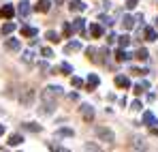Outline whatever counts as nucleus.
<instances>
[{
    "label": "nucleus",
    "mask_w": 158,
    "mask_h": 152,
    "mask_svg": "<svg viewBox=\"0 0 158 152\" xmlns=\"http://www.w3.org/2000/svg\"><path fill=\"white\" fill-rule=\"evenodd\" d=\"M60 69H62V73H66V75H69V73H73V67H71L69 62H62V67H60Z\"/></svg>",
    "instance_id": "32"
},
{
    "label": "nucleus",
    "mask_w": 158,
    "mask_h": 152,
    "mask_svg": "<svg viewBox=\"0 0 158 152\" xmlns=\"http://www.w3.org/2000/svg\"><path fill=\"white\" fill-rule=\"evenodd\" d=\"M145 41H156V30L154 28H145Z\"/></svg>",
    "instance_id": "26"
},
{
    "label": "nucleus",
    "mask_w": 158,
    "mask_h": 152,
    "mask_svg": "<svg viewBox=\"0 0 158 152\" xmlns=\"http://www.w3.org/2000/svg\"><path fill=\"white\" fill-rule=\"evenodd\" d=\"M69 9L75 11V13H81V11H85V4H83L81 0H73V2L69 4Z\"/></svg>",
    "instance_id": "8"
},
{
    "label": "nucleus",
    "mask_w": 158,
    "mask_h": 152,
    "mask_svg": "<svg viewBox=\"0 0 158 152\" xmlns=\"http://www.w3.org/2000/svg\"><path fill=\"white\" fill-rule=\"evenodd\" d=\"M4 47H6L9 51H17L19 47H22V43H19L17 39H6V41H4Z\"/></svg>",
    "instance_id": "6"
},
{
    "label": "nucleus",
    "mask_w": 158,
    "mask_h": 152,
    "mask_svg": "<svg viewBox=\"0 0 158 152\" xmlns=\"http://www.w3.org/2000/svg\"><path fill=\"white\" fill-rule=\"evenodd\" d=\"M13 30H15V24L13 22H6V24L2 26V34H11Z\"/></svg>",
    "instance_id": "27"
},
{
    "label": "nucleus",
    "mask_w": 158,
    "mask_h": 152,
    "mask_svg": "<svg viewBox=\"0 0 158 152\" xmlns=\"http://www.w3.org/2000/svg\"><path fill=\"white\" fill-rule=\"evenodd\" d=\"M22 34L28 37V39H32V37L39 34V30H36V28H30V26H22Z\"/></svg>",
    "instance_id": "11"
},
{
    "label": "nucleus",
    "mask_w": 158,
    "mask_h": 152,
    "mask_svg": "<svg viewBox=\"0 0 158 152\" xmlns=\"http://www.w3.org/2000/svg\"><path fill=\"white\" fill-rule=\"evenodd\" d=\"M22 141H24V137H22L19 133H15V135H11V137H9V146H19Z\"/></svg>",
    "instance_id": "21"
},
{
    "label": "nucleus",
    "mask_w": 158,
    "mask_h": 152,
    "mask_svg": "<svg viewBox=\"0 0 158 152\" xmlns=\"http://www.w3.org/2000/svg\"><path fill=\"white\" fill-rule=\"evenodd\" d=\"M73 28H75V32H83V28H85V20H83V17L73 20Z\"/></svg>",
    "instance_id": "14"
},
{
    "label": "nucleus",
    "mask_w": 158,
    "mask_h": 152,
    "mask_svg": "<svg viewBox=\"0 0 158 152\" xmlns=\"http://www.w3.org/2000/svg\"><path fill=\"white\" fill-rule=\"evenodd\" d=\"M45 39H47V41H52V43H60V34H58V32H53V30H47V32H45Z\"/></svg>",
    "instance_id": "20"
},
{
    "label": "nucleus",
    "mask_w": 158,
    "mask_h": 152,
    "mask_svg": "<svg viewBox=\"0 0 158 152\" xmlns=\"http://www.w3.org/2000/svg\"><path fill=\"white\" fill-rule=\"evenodd\" d=\"M115 39H118V37H115V34H113V32H111V34H109V37H107V43H113V41H115Z\"/></svg>",
    "instance_id": "40"
},
{
    "label": "nucleus",
    "mask_w": 158,
    "mask_h": 152,
    "mask_svg": "<svg viewBox=\"0 0 158 152\" xmlns=\"http://www.w3.org/2000/svg\"><path fill=\"white\" fill-rule=\"evenodd\" d=\"M115 86L126 90V88H131V79H128L126 75H118V77H115Z\"/></svg>",
    "instance_id": "7"
},
{
    "label": "nucleus",
    "mask_w": 158,
    "mask_h": 152,
    "mask_svg": "<svg viewBox=\"0 0 158 152\" xmlns=\"http://www.w3.org/2000/svg\"><path fill=\"white\" fill-rule=\"evenodd\" d=\"M56 135H58V137H73V135H75V131H73V128H69V127H62V128H58V131H56Z\"/></svg>",
    "instance_id": "10"
},
{
    "label": "nucleus",
    "mask_w": 158,
    "mask_h": 152,
    "mask_svg": "<svg viewBox=\"0 0 158 152\" xmlns=\"http://www.w3.org/2000/svg\"><path fill=\"white\" fill-rule=\"evenodd\" d=\"M34 99H36V92L28 88V90H24V94L19 97V103H22V107H32Z\"/></svg>",
    "instance_id": "3"
},
{
    "label": "nucleus",
    "mask_w": 158,
    "mask_h": 152,
    "mask_svg": "<svg viewBox=\"0 0 158 152\" xmlns=\"http://www.w3.org/2000/svg\"><path fill=\"white\" fill-rule=\"evenodd\" d=\"M135 56H137V58H139V60H148V50H145V47H139V50H137V54H135Z\"/></svg>",
    "instance_id": "28"
},
{
    "label": "nucleus",
    "mask_w": 158,
    "mask_h": 152,
    "mask_svg": "<svg viewBox=\"0 0 158 152\" xmlns=\"http://www.w3.org/2000/svg\"><path fill=\"white\" fill-rule=\"evenodd\" d=\"M137 2H139V0H128V2H126V9H135Z\"/></svg>",
    "instance_id": "38"
},
{
    "label": "nucleus",
    "mask_w": 158,
    "mask_h": 152,
    "mask_svg": "<svg viewBox=\"0 0 158 152\" xmlns=\"http://www.w3.org/2000/svg\"><path fill=\"white\" fill-rule=\"evenodd\" d=\"M132 109H135V111H139V109H141V103L135 101V103H132Z\"/></svg>",
    "instance_id": "41"
},
{
    "label": "nucleus",
    "mask_w": 158,
    "mask_h": 152,
    "mask_svg": "<svg viewBox=\"0 0 158 152\" xmlns=\"http://www.w3.org/2000/svg\"><path fill=\"white\" fill-rule=\"evenodd\" d=\"M156 26H158V20H156Z\"/></svg>",
    "instance_id": "44"
},
{
    "label": "nucleus",
    "mask_w": 158,
    "mask_h": 152,
    "mask_svg": "<svg viewBox=\"0 0 158 152\" xmlns=\"http://www.w3.org/2000/svg\"><path fill=\"white\" fill-rule=\"evenodd\" d=\"M148 88H150V84H148V81H139V84L135 86V94H141V92H143V90H148Z\"/></svg>",
    "instance_id": "25"
},
{
    "label": "nucleus",
    "mask_w": 158,
    "mask_h": 152,
    "mask_svg": "<svg viewBox=\"0 0 158 152\" xmlns=\"http://www.w3.org/2000/svg\"><path fill=\"white\" fill-rule=\"evenodd\" d=\"M135 22H137V20H132L131 15H124V20H122V28H124V30H131L132 26H135Z\"/></svg>",
    "instance_id": "17"
},
{
    "label": "nucleus",
    "mask_w": 158,
    "mask_h": 152,
    "mask_svg": "<svg viewBox=\"0 0 158 152\" xmlns=\"http://www.w3.org/2000/svg\"><path fill=\"white\" fill-rule=\"evenodd\" d=\"M22 128H24V131H30V133H39V131H41V124H32V122H24V124H22Z\"/></svg>",
    "instance_id": "19"
},
{
    "label": "nucleus",
    "mask_w": 158,
    "mask_h": 152,
    "mask_svg": "<svg viewBox=\"0 0 158 152\" xmlns=\"http://www.w3.org/2000/svg\"><path fill=\"white\" fill-rule=\"evenodd\" d=\"M49 150L52 152H71V150H66V148H56L53 144H49Z\"/></svg>",
    "instance_id": "35"
},
{
    "label": "nucleus",
    "mask_w": 158,
    "mask_h": 152,
    "mask_svg": "<svg viewBox=\"0 0 158 152\" xmlns=\"http://www.w3.org/2000/svg\"><path fill=\"white\" fill-rule=\"evenodd\" d=\"M143 124H148V127L158 124V122H156V116H154L152 111H145V114H143Z\"/></svg>",
    "instance_id": "9"
},
{
    "label": "nucleus",
    "mask_w": 158,
    "mask_h": 152,
    "mask_svg": "<svg viewBox=\"0 0 158 152\" xmlns=\"http://www.w3.org/2000/svg\"><path fill=\"white\" fill-rule=\"evenodd\" d=\"M101 22H103V24H113V22H111V17H109V15H101Z\"/></svg>",
    "instance_id": "37"
},
{
    "label": "nucleus",
    "mask_w": 158,
    "mask_h": 152,
    "mask_svg": "<svg viewBox=\"0 0 158 152\" xmlns=\"http://www.w3.org/2000/svg\"><path fill=\"white\" fill-rule=\"evenodd\" d=\"M96 135H98V139H103V141H107V144H113V141H115V135H113L111 128L96 127Z\"/></svg>",
    "instance_id": "1"
},
{
    "label": "nucleus",
    "mask_w": 158,
    "mask_h": 152,
    "mask_svg": "<svg viewBox=\"0 0 158 152\" xmlns=\"http://www.w3.org/2000/svg\"><path fill=\"white\" fill-rule=\"evenodd\" d=\"M81 111H83V118H85V120H92V118H94V109H92L90 105H81Z\"/></svg>",
    "instance_id": "15"
},
{
    "label": "nucleus",
    "mask_w": 158,
    "mask_h": 152,
    "mask_svg": "<svg viewBox=\"0 0 158 152\" xmlns=\"http://www.w3.org/2000/svg\"><path fill=\"white\" fill-rule=\"evenodd\" d=\"M85 54H88V58H90V60H96V56H94V54H96V50H94V47H88V51H85Z\"/></svg>",
    "instance_id": "34"
},
{
    "label": "nucleus",
    "mask_w": 158,
    "mask_h": 152,
    "mask_svg": "<svg viewBox=\"0 0 158 152\" xmlns=\"http://www.w3.org/2000/svg\"><path fill=\"white\" fill-rule=\"evenodd\" d=\"M15 15V9H13V4H4L2 9H0V17H4V20H11Z\"/></svg>",
    "instance_id": "4"
},
{
    "label": "nucleus",
    "mask_w": 158,
    "mask_h": 152,
    "mask_svg": "<svg viewBox=\"0 0 158 152\" xmlns=\"http://www.w3.org/2000/svg\"><path fill=\"white\" fill-rule=\"evenodd\" d=\"M17 13H19V17H28V15H30V2H28V0H22V2H19Z\"/></svg>",
    "instance_id": "5"
},
{
    "label": "nucleus",
    "mask_w": 158,
    "mask_h": 152,
    "mask_svg": "<svg viewBox=\"0 0 158 152\" xmlns=\"http://www.w3.org/2000/svg\"><path fill=\"white\" fill-rule=\"evenodd\" d=\"M41 54H43L45 58H52V56H53V54H52V50H49V47H43V50H41Z\"/></svg>",
    "instance_id": "36"
},
{
    "label": "nucleus",
    "mask_w": 158,
    "mask_h": 152,
    "mask_svg": "<svg viewBox=\"0 0 158 152\" xmlns=\"http://www.w3.org/2000/svg\"><path fill=\"white\" fill-rule=\"evenodd\" d=\"M62 2H64V0H56V4H62Z\"/></svg>",
    "instance_id": "43"
},
{
    "label": "nucleus",
    "mask_w": 158,
    "mask_h": 152,
    "mask_svg": "<svg viewBox=\"0 0 158 152\" xmlns=\"http://www.w3.org/2000/svg\"><path fill=\"white\" fill-rule=\"evenodd\" d=\"M90 34L96 37V39H101V37H103V28L98 24H90Z\"/></svg>",
    "instance_id": "12"
},
{
    "label": "nucleus",
    "mask_w": 158,
    "mask_h": 152,
    "mask_svg": "<svg viewBox=\"0 0 158 152\" xmlns=\"http://www.w3.org/2000/svg\"><path fill=\"white\" fill-rule=\"evenodd\" d=\"M32 56H34V54L28 50V51H24V54H22V60H24L26 64H30V62H32Z\"/></svg>",
    "instance_id": "29"
},
{
    "label": "nucleus",
    "mask_w": 158,
    "mask_h": 152,
    "mask_svg": "<svg viewBox=\"0 0 158 152\" xmlns=\"http://www.w3.org/2000/svg\"><path fill=\"white\" fill-rule=\"evenodd\" d=\"M85 84H88V88H96V86L101 84V79H98V75L90 73V75H88V81H85Z\"/></svg>",
    "instance_id": "13"
},
{
    "label": "nucleus",
    "mask_w": 158,
    "mask_h": 152,
    "mask_svg": "<svg viewBox=\"0 0 158 152\" xmlns=\"http://www.w3.org/2000/svg\"><path fill=\"white\" fill-rule=\"evenodd\" d=\"M85 152H103L96 144H85Z\"/></svg>",
    "instance_id": "31"
},
{
    "label": "nucleus",
    "mask_w": 158,
    "mask_h": 152,
    "mask_svg": "<svg viewBox=\"0 0 158 152\" xmlns=\"http://www.w3.org/2000/svg\"><path fill=\"white\" fill-rule=\"evenodd\" d=\"M60 94H62V88H60V86H47V88L43 90L41 99H43V101H49L53 97H60Z\"/></svg>",
    "instance_id": "2"
},
{
    "label": "nucleus",
    "mask_w": 158,
    "mask_h": 152,
    "mask_svg": "<svg viewBox=\"0 0 158 152\" xmlns=\"http://www.w3.org/2000/svg\"><path fill=\"white\" fill-rule=\"evenodd\" d=\"M71 84H73L75 88H81V86H83V81H81L79 77H71Z\"/></svg>",
    "instance_id": "33"
},
{
    "label": "nucleus",
    "mask_w": 158,
    "mask_h": 152,
    "mask_svg": "<svg viewBox=\"0 0 158 152\" xmlns=\"http://www.w3.org/2000/svg\"><path fill=\"white\" fill-rule=\"evenodd\" d=\"M2 133H4V124H0V135H2Z\"/></svg>",
    "instance_id": "42"
},
{
    "label": "nucleus",
    "mask_w": 158,
    "mask_h": 152,
    "mask_svg": "<svg viewBox=\"0 0 158 152\" xmlns=\"http://www.w3.org/2000/svg\"><path fill=\"white\" fill-rule=\"evenodd\" d=\"M39 69H41V71H49V64H47V62H39Z\"/></svg>",
    "instance_id": "39"
},
{
    "label": "nucleus",
    "mask_w": 158,
    "mask_h": 152,
    "mask_svg": "<svg viewBox=\"0 0 158 152\" xmlns=\"http://www.w3.org/2000/svg\"><path fill=\"white\" fill-rule=\"evenodd\" d=\"M118 43H120V47H122V50H126V47H128V43H131V37H128V34L118 37Z\"/></svg>",
    "instance_id": "23"
},
{
    "label": "nucleus",
    "mask_w": 158,
    "mask_h": 152,
    "mask_svg": "<svg viewBox=\"0 0 158 152\" xmlns=\"http://www.w3.org/2000/svg\"><path fill=\"white\" fill-rule=\"evenodd\" d=\"M62 32H64V37H71L75 32V28H73V24H64V30Z\"/></svg>",
    "instance_id": "30"
},
{
    "label": "nucleus",
    "mask_w": 158,
    "mask_h": 152,
    "mask_svg": "<svg viewBox=\"0 0 158 152\" xmlns=\"http://www.w3.org/2000/svg\"><path fill=\"white\" fill-rule=\"evenodd\" d=\"M39 111H41V114H43V116H47V114H52V111H53V103L45 101V105H43V107H41V109H39Z\"/></svg>",
    "instance_id": "24"
},
{
    "label": "nucleus",
    "mask_w": 158,
    "mask_h": 152,
    "mask_svg": "<svg viewBox=\"0 0 158 152\" xmlns=\"http://www.w3.org/2000/svg\"><path fill=\"white\" fill-rule=\"evenodd\" d=\"M79 50H81V43H77V41H71V43L64 47V51H66V54H71V51H79Z\"/></svg>",
    "instance_id": "22"
},
{
    "label": "nucleus",
    "mask_w": 158,
    "mask_h": 152,
    "mask_svg": "<svg viewBox=\"0 0 158 152\" xmlns=\"http://www.w3.org/2000/svg\"><path fill=\"white\" fill-rule=\"evenodd\" d=\"M34 9H36V11H41V13H47V11H49V0H39Z\"/></svg>",
    "instance_id": "16"
},
{
    "label": "nucleus",
    "mask_w": 158,
    "mask_h": 152,
    "mask_svg": "<svg viewBox=\"0 0 158 152\" xmlns=\"http://www.w3.org/2000/svg\"><path fill=\"white\" fill-rule=\"evenodd\" d=\"M115 58H118L120 62H124V60H131V54H128L126 50H122V47H120V50L115 51Z\"/></svg>",
    "instance_id": "18"
}]
</instances>
